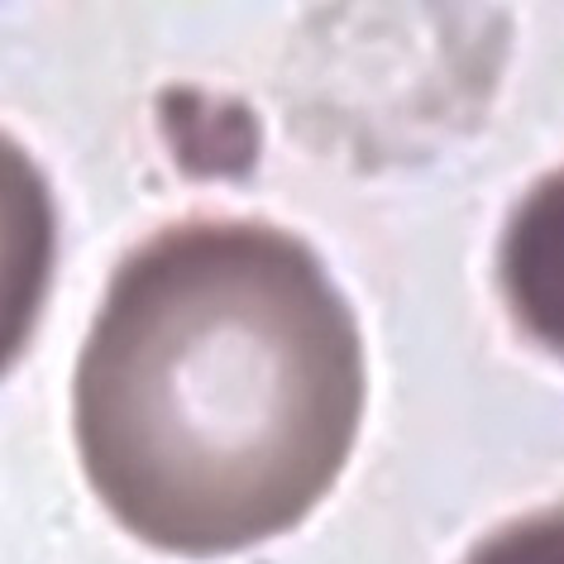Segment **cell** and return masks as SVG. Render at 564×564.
<instances>
[{"instance_id":"cell-1","label":"cell","mask_w":564,"mask_h":564,"mask_svg":"<svg viewBox=\"0 0 564 564\" xmlns=\"http://www.w3.org/2000/svg\"><path fill=\"white\" fill-rule=\"evenodd\" d=\"M364 388L355 306L321 253L268 220L196 216L110 278L77 359V455L144 545L235 555L335 488Z\"/></svg>"},{"instance_id":"cell-2","label":"cell","mask_w":564,"mask_h":564,"mask_svg":"<svg viewBox=\"0 0 564 564\" xmlns=\"http://www.w3.org/2000/svg\"><path fill=\"white\" fill-rule=\"evenodd\" d=\"M58 259V210L34 159L0 134V373L10 369L44 316Z\"/></svg>"},{"instance_id":"cell-3","label":"cell","mask_w":564,"mask_h":564,"mask_svg":"<svg viewBox=\"0 0 564 564\" xmlns=\"http://www.w3.org/2000/svg\"><path fill=\"white\" fill-rule=\"evenodd\" d=\"M498 292L517 330L564 359V167L535 177L498 239Z\"/></svg>"},{"instance_id":"cell-4","label":"cell","mask_w":564,"mask_h":564,"mask_svg":"<svg viewBox=\"0 0 564 564\" xmlns=\"http://www.w3.org/2000/svg\"><path fill=\"white\" fill-rule=\"evenodd\" d=\"M459 564H564V502L502 521Z\"/></svg>"}]
</instances>
